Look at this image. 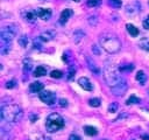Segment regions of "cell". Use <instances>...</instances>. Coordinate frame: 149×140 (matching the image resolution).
<instances>
[{"label":"cell","instance_id":"ab89813d","mask_svg":"<svg viewBox=\"0 0 149 140\" xmlns=\"http://www.w3.org/2000/svg\"><path fill=\"white\" fill-rule=\"evenodd\" d=\"M72 1H76V2H79L80 0H72Z\"/></svg>","mask_w":149,"mask_h":140},{"label":"cell","instance_id":"4316f807","mask_svg":"<svg viewBox=\"0 0 149 140\" xmlns=\"http://www.w3.org/2000/svg\"><path fill=\"white\" fill-rule=\"evenodd\" d=\"M50 76L52 77V78H62L63 77V72L61 71V70H52L51 72H50Z\"/></svg>","mask_w":149,"mask_h":140},{"label":"cell","instance_id":"8d00e7d4","mask_svg":"<svg viewBox=\"0 0 149 140\" xmlns=\"http://www.w3.org/2000/svg\"><path fill=\"white\" fill-rule=\"evenodd\" d=\"M14 86H15V80L7 82V84H6V88H7V89H12V88H14Z\"/></svg>","mask_w":149,"mask_h":140},{"label":"cell","instance_id":"1f68e13d","mask_svg":"<svg viewBox=\"0 0 149 140\" xmlns=\"http://www.w3.org/2000/svg\"><path fill=\"white\" fill-rule=\"evenodd\" d=\"M92 51H93V54H95V55H100V47H98L97 44H93L92 46Z\"/></svg>","mask_w":149,"mask_h":140},{"label":"cell","instance_id":"ba28073f","mask_svg":"<svg viewBox=\"0 0 149 140\" xmlns=\"http://www.w3.org/2000/svg\"><path fill=\"white\" fill-rule=\"evenodd\" d=\"M141 12V4L136 0H134L132 4H128L126 6V13L128 15H135Z\"/></svg>","mask_w":149,"mask_h":140},{"label":"cell","instance_id":"7c38bea8","mask_svg":"<svg viewBox=\"0 0 149 140\" xmlns=\"http://www.w3.org/2000/svg\"><path fill=\"white\" fill-rule=\"evenodd\" d=\"M72 14H73V12H72L70 8L64 9V10L61 13V16H59V23H61V24H64V23L69 20V18H70Z\"/></svg>","mask_w":149,"mask_h":140},{"label":"cell","instance_id":"9a60e30c","mask_svg":"<svg viewBox=\"0 0 149 140\" xmlns=\"http://www.w3.org/2000/svg\"><path fill=\"white\" fill-rule=\"evenodd\" d=\"M84 36H85V32L81 30V29H77V30L73 33V41H74L76 43H78L79 41H81V40L84 38Z\"/></svg>","mask_w":149,"mask_h":140},{"label":"cell","instance_id":"6da1fadb","mask_svg":"<svg viewBox=\"0 0 149 140\" xmlns=\"http://www.w3.org/2000/svg\"><path fill=\"white\" fill-rule=\"evenodd\" d=\"M100 46L109 54H115L121 49V41L113 33H104L100 35Z\"/></svg>","mask_w":149,"mask_h":140},{"label":"cell","instance_id":"484cf974","mask_svg":"<svg viewBox=\"0 0 149 140\" xmlns=\"http://www.w3.org/2000/svg\"><path fill=\"white\" fill-rule=\"evenodd\" d=\"M24 18H26L27 21H29V22H34L35 19H36V14H35V12H28V13L26 14Z\"/></svg>","mask_w":149,"mask_h":140},{"label":"cell","instance_id":"e575fe53","mask_svg":"<svg viewBox=\"0 0 149 140\" xmlns=\"http://www.w3.org/2000/svg\"><path fill=\"white\" fill-rule=\"evenodd\" d=\"M24 71H29L30 69H31V62L30 61H28V64H27V62L24 61Z\"/></svg>","mask_w":149,"mask_h":140},{"label":"cell","instance_id":"7402d4cb","mask_svg":"<svg viewBox=\"0 0 149 140\" xmlns=\"http://www.w3.org/2000/svg\"><path fill=\"white\" fill-rule=\"evenodd\" d=\"M139 47L146 51H149V40L148 38H142L139 42Z\"/></svg>","mask_w":149,"mask_h":140},{"label":"cell","instance_id":"d4e9b609","mask_svg":"<svg viewBox=\"0 0 149 140\" xmlns=\"http://www.w3.org/2000/svg\"><path fill=\"white\" fill-rule=\"evenodd\" d=\"M100 99L99 98H91V99H88V104H90V106H93V107H98V106H100Z\"/></svg>","mask_w":149,"mask_h":140},{"label":"cell","instance_id":"8fae6325","mask_svg":"<svg viewBox=\"0 0 149 140\" xmlns=\"http://www.w3.org/2000/svg\"><path fill=\"white\" fill-rule=\"evenodd\" d=\"M86 63H87L90 70H91L93 74H95V75H100V70H99L98 65L95 64V62H94L90 56H86Z\"/></svg>","mask_w":149,"mask_h":140},{"label":"cell","instance_id":"44dd1931","mask_svg":"<svg viewBox=\"0 0 149 140\" xmlns=\"http://www.w3.org/2000/svg\"><path fill=\"white\" fill-rule=\"evenodd\" d=\"M119 70L121 71V72H130V71H133L134 70V65L130 63H127V64H122V65H120L119 66Z\"/></svg>","mask_w":149,"mask_h":140},{"label":"cell","instance_id":"2e32d148","mask_svg":"<svg viewBox=\"0 0 149 140\" xmlns=\"http://www.w3.org/2000/svg\"><path fill=\"white\" fill-rule=\"evenodd\" d=\"M44 75H47V68L43 66V65H38L34 71V76L35 77H42Z\"/></svg>","mask_w":149,"mask_h":140},{"label":"cell","instance_id":"5bb4252c","mask_svg":"<svg viewBox=\"0 0 149 140\" xmlns=\"http://www.w3.org/2000/svg\"><path fill=\"white\" fill-rule=\"evenodd\" d=\"M55 32H50V30H48V32H44V33H42L41 35H40V40L41 41H44V42H48V41H51L54 37H55Z\"/></svg>","mask_w":149,"mask_h":140},{"label":"cell","instance_id":"74e56055","mask_svg":"<svg viewBox=\"0 0 149 140\" xmlns=\"http://www.w3.org/2000/svg\"><path fill=\"white\" fill-rule=\"evenodd\" d=\"M69 140H81V138L79 135H77V134H71L69 136Z\"/></svg>","mask_w":149,"mask_h":140},{"label":"cell","instance_id":"d6986e66","mask_svg":"<svg viewBox=\"0 0 149 140\" xmlns=\"http://www.w3.org/2000/svg\"><path fill=\"white\" fill-rule=\"evenodd\" d=\"M84 132H85L87 135H90V136H93V135H97V134H98V130H97L95 127L88 126V125L84 127Z\"/></svg>","mask_w":149,"mask_h":140},{"label":"cell","instance_id":"f1b7e54d","mask_svg":"<svg viewBox=\"0 0 149 140\" xmlns=\"http://www.w3.org/2000/svg\"><path fill=\"white\" fill-rule=\"evenodd\" d=\"M108 2H109V5H111L112 7H114V8H120L121 5H122L121 0H108Z\"/></svg>","mask_w":149,"mask_h":140},{"label":"cell","instance_id":"7a4b0ae2","mask_svg":"<svg viewBox=\"0 0 149 140\" xmlns=\"http://www.w3.org/2000/svg\"><path fill=\"white\" fill-rule=\"evenodd\" d=\"M1 118L7 123H17L22 118V108L16 104H3L1 106Z\"/></svg>","mask_w":149,"mask_h":140},{"label":"cell","instance_id":"cb8c5ba5","mask_svg":"<svg viewBox=\"0 0 149 140\" xmlns=\"http://www.w3.org/2000/svg\"><path fill=\"white\" fill-rule=\"evenodd\" d=\"M141 100H140V98H137L136 96H130L127 100H126V104H128V105H130V104H139Z\"/></svg>","mask_w":149,"mask_h":140},{"label":"cell","instance_id":"836d02e7","mask_svg":"<svg viewBox=\"0 0 149 140\" xmlns=\"http://www.w3.org/2000/svg\"><path fill=\"white\" fill-rule=\"evenodd\" d=\"M33 46H34L35 49H41V43L37 41V38H35V40L33 41Z\"/></svg>","mask_w":149,"mask_h":140},{"label":"cell","instance_id":"f35d334b","mask_svg":"<svg viewBox=\"0 0 149 140\" xmlns=\"http://www.w3.org/2000/svg\"><path fill=\"white\" fill-rule=\"evenodd\" d=\"M142 139H144V140H149V135H142Z\"/></svg>","mask_w":149,"mask_h":140},{"label":"cell","instance_id":"52a82bcc","mask_svg":"<svg viewBox=\"0 0 149 140\" xmlns=\"http://www.w3.org/2000/svg\"><path fill=\"white\" fill-rule=\"evenodd\" d=\"M38 97H40V99L44 104H48V105H52L56 102V94L52 91H49V90L41 91L40 94H38Z\"/></svg>","mask_w":149,"mask_h":140},{"label":"cell","instance_id":"83f0119b","mask_svg":"<svg viewBox=\"0 0 149 140\" xmlns=\"http://www.w3.org/2000/svg\"><path fill=\"white\" fill-rule=\"evenodd\" d=\"M74 74H76V68H74L73 65H70V66H69V70H68V74H66V75H68V76H66L68 79H71V78L74 76Z\"/></svg>","mask_w":149,"mask_h":140},{"label":"cell","instance_id":"277c9868","mask_svg":"<svg viewBox=\"0 0 149 140\" xmlns=\"http://www.w3.org/2000/svg\"><path fill=\"white\" fill-rule=\"evenodd\" d=\"M104 78H105L106 83L112 88V86L116 85L123 77L120 76L118 69L113 64H107L104 68Z\"/></svg>","mask_w":149,"mask_h":140},{"label":"cell","instance_id":"4fadbf2b","mask_svg":"<svg viewBox=\"0 0 149 140\" xmlns=\"http://www.w3.org/2000/svg\"><path fill=\"white\" fill-rule=\"evenodd\" d=\"M29 91L33 93H38V92L43 91V84L41 82H33L29 85Z\"/></svg>","mask_w":149,"mask_h":140},{"label":"cell","instance_id":"ffe728a7","mask_svg":"<svg viewBox=\"0 0 149 140\" xmlns=\"http://www.w3.org/2000/svg\"><path fill=\"white\" fill-rule=\"evenodd\" d=\"M28 43H29V37L27 35H21L19 37V44L22 48H27L28 47Z\"/></svg>","mask_w":149,"mask_h":140},{"label":"cell","instance_id":"30bf717a","mask_svg":"<svg viewBox=\"0 0 149 140\" xmlns=\"http://www.w3.org/2000/svg\"><path fill=\"white\" fill-rule=\"evenodd\" d=\"M78 84L80 85L81 89L86 90V91H92L93 90V86H92V83L90 82V79L87 77H80L78 79Z\"/></svg>","mask_w":149,"mask_h":140},{"label":"cell","instance_id":"ac0fdd59","mask_svg":"<svg viewBox=\"0 0 149 140\" xmlns=\"http://www.w3.org/2000/svg\"><path fill=\"white\" fill-rule=\"evenodd\" d=\"M135 78H136V80H137L140 84H144V83H146V80H147V75H146L142 70H140V71H137V74H136V76H135Z\"/></svg>","mask_w":149,"mask_h":140},{"label":"cell","instance_id":"603a6c76","mask_svg":"<svg viewBox=\"0 0 149 140\" xmlns=\"http://www.w3.org/2000/svg\"><path fill=\"white\" fill-rule=\"evenodd\" d=\"M9 50H10V43H5V44H1V47H0V52H1L2 55L8 54V52H9Z\"/></svg>","mask_w":149,"mask_h":140},{"label":"cell","instance_id":"f546056e","mask_svg":"<svg viewBox=\"0 0 149 140\" xmlns=\"http://www.w3.org/2000/svg\"><path fill=\"white\" fill-rule=\"evenodd\" d=\"M100 2H101V0H87L86 1L88 7H97L100 5Z\"/></svg>","mask_w":149,"mask_h":140},{"label":"cell","instance_id":"3957f363","mask_svg":"<svg viewBox=\"0 0 149 140\" xmlns=\"http://www.w3.org/2000/svg\"><path fill=\"white\" fill-rule=\"evenodd\" d=\"M64 127V119L58 113H51L45 119V128L48 132L54 133Z\"/></svg>","mask_w":149,"mask_h":140},{"label":"cell","instance_id":"5b68a950","mask_svg":"<svg viewBox=\"0 0 149 140\" xmlns=\"http://www.w3.org/2000/svg\"><path fill=\"white\" fill-rule=\"evenodd\" d=\"M17 33V26L14 23H10L8 26L2 27L1 32H0V40H1V44L5 43H10L13 41V38L15 37Z\"/></svg>","mask_w":149,"mask_h":140},{"label":"cell","instance_id":"4dcf8cb0","mask_svg":"<svg viewBox=\"0 0 149 140\" xmlns=\"http://www.w3.org/2000/svg\"><path fill=\"white\" fill-rule=\"evenodd\" d=\"M118 106H119V104L116 102H113L112 104L108 105V112H115L118 110Z\"/></svg>","mask_w":149,"mask_h":140},{"label":"cell","instance_id":"d590c367","mask_svg":"<svg viewBox=\"0 0 149 140\" xmlns=\"http://www.w3.org/2000/svg\"><path fill=\"white\" fill-rule=\"evenodd\" d=\"M58 105L61 106V107H65L66 105H68V100L66 99H59V103H58Z\"/></svg>","mask_w":149,"mask_h":140},{"label":"cell","instance_id":"9c48e42d","mask_svg":"<svg viewBox=\"0 0 149 140\" xmlns=\"http://www.w3.org/2000/svg\"><path fill=\"white\" fill-rule=\"evenodd\" d=\"M35 14H36V16L41 18L42 20H49L51 16V10L48 8H37V9H35Z\"/></svg>","mask_w":149,"mask_h":140},{"label":"cell","instance_id":"8992f818","mask_svg":"<svg viewBox=\"0 0 149 140\" xmlns=\"http://www.w3.org/2000/svg\"><path fill=\"white\" fill-rule=\"evenodd\" d=\"M127 89H128V84H127L126 79L122 78L116 85H114V86L111 88V92H112L114 96H122V94L127 91Z\"/></svg>","mask_w":149,"mask_h":140},{"label":"cell","instance_id":"b9f144b4","mask_svg":"<svg viewBox=\"0 0 149 140\" xmlns=\"http://www.w3.org/2000/svg\"><path fill=\"white\" fill-rule=\"evenodd\" d=\"M102 140H107V139H102Z\"/></svg>","mask_w":149,"mask_h":140},{"label":"cell","instance_id":"d6a6232c","mask_svg":"<svg viewBox=\"0 0 149 140\" xmlns=\"http://www.w3.org/2000/svg\"><path fill=\"white\" fill-rule=\"evenodd\" d=\"M142 24H143V28L144 29H149V15L143 20V23Z\"/></svg>","mask_w":149,"mask_h":140},{"label":"cell","instance_id":"60d3db41","mask_svg":"<svg viewBox=\"0 0 149 140\" xmlns=\"http://www.w3.org/2000/svg\"><path fill=\"white\" fill-rule=\"evenodd\" d=\"M148 97H149V90H148Z\"/></svg>","mask_w":149,"mask_h":140},{"label":"cell","instance_id":"e0dca14e","mask_svg":"<svg viewBox=\"0 0 149 140\" xmlns=\"http://www.w3.org/2000/svg\"><path fill=\"white\" fill-rule=\"evenodd\" d=\"M126 28H127V32H128L132 36H134V37H135V36H137V35H139V29H137L134 24L127 23V24H126Z\"/></svg>","mask_w":149,"mask_h":140}]
</instances>
